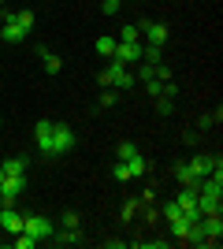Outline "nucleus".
<instances>
[{"label":"nucleus","mask_w":223,"mask_h":249,"mask_svg":"<svg viewBox=\"0 0 223 249\" xmlns=\"http://www.w3.org/2000/svg\"><path fill=\"white\" fill-rule=\"evenodd\" d=\"M116 153H119V160L127 164L130 178H141V175H145V171H149V160H145V156L138 153V145H134V142H123V145H119Z\"/></svg>","instance_id":"nucleus-3"},{"label":"nucleus","mask_w":223,"mask_h":249,"mask_svg":"<svg viewBox=\"0 0 223 249\" xmlns=\"http://www.w3.org/2000/svg\"><path fill=\"white\" fill-rule=\"evenodd\" d=\"M49 130H52V123L49 119H37V126H34V142H37V149H49Z\"/></svg>","instance_id":"nucleus-13"},{"label":"nucleus","mask_w":223,"mask_h":249,"mask_svg":"<svg viewBox=\"0 0 223 249\" xmlns=\"http://www.w3.org/2000/svg\"><path fill=\"white\" fill-rule=\"evenodd\" d=\"M138 208H141V201H127V205L119 208V219H123V223H130V219L138 216Z\"/></svg>","instance_id":"nucleus-19"},{"label":"nucleus","mask_w":223,"mask_h":249,"mask_svg":"<svg viewBox=\"0 0 223 249\" xmlns=\"http://www.w3.org/2000/svg\"><path fill=\"white\" fill-rule=\"evenodd\" d=\"M67 149H74V130L67 123H52V130H49V149H45V156H64Z\"/></svg>","instance_id":"nucleus-2"},{"label":"nucleus","mask_w":223,"mask_h":249,"mask_svg":"<svg viewBox=\"0 0 223 249\" xmlns=\"http://www.w3.org/2000/svg\"><path fill=\"white\" fill-rule=\"evenodd\" d=\"M34 246H37V238H30L26 231H19V234H15V249H34Z\"/></svg>","instance_id":"nucleus-23"},{"label":"nucleus","mask_w":223,"mask_h":249,"mask_svg":"<svg viewBox=\"0 0 223 249\" xmlns=\"http://www.w3.org/2000/svg\"><path fill=\"white\" fill-rule=\"evenodd\" d=\"M175 205L182 208V216L190 219V223H193V219H201V212H197V190H193V186H182L179 197H175Z\"/></svg>","instance_id":"nucleus-9"},{"label":"nucleus","mask_w":223,"mask_h":249,"mask_svg":"<svg viewBox=\"0 0 223 249\" xmlns=\"http://www.w3.org/2000/svg\"><path fill=\"white\" fill-rule=\"evenodd\" d=\"M15 19H19V26H22L26 34H30L34 26H37V19H34V11H15Z\"/></svg>","instance_id":"nucleus-20"},{"label":"nucleus","mask_w":223,"mask_h":249,"mask_svg":"<svg viewBox=\"0 0 223 249\" xmlns=\"http://www.w3.org/2000/svg\"><path fill=\"white\" fill-rule=\"evenodd\" d=\"M171 223V234H175V238H186V231H190V219L186 216H175V219H168ZM193 223H197V219H193Z\"/></svg>","instance_id":"nucleus-17"},{"label":"nucleus","mask_w":223,"mask_h":249,"mask_svg":"<svg viewBox=\"0 0 223 249\" xmlns=\"http://www.w3.org/2000/svg\"><path fill=\"white\" fill-rule=\"evenodd\" d=\"M156 112L160 115H171V112H175V104H171L168 97H156Z\"/></svg>","instance_id":"nucleus-24"},{"label":"nucleus","mask_w":223,"mask_h":249,"mask_svg":"<svg viewBox=\"0 0 223 249\" xmlns=\"http://www.w3.org/2000/svg\"><path fill=\"white\" fill-rule=\"evenodd\" d=\"M0 178H4V167H0Z\"/></svg>","instance_id":"nucleus-30"},{"label":"nucleus","mask_w":223,"mask_h":249,"mask_svg":"<svg viewBox=\"0 0 223 249\" xmlns=\"http://www.w3.org/2000/svg\"><path fill=\"white\" fill-rule=\"evenodd\" d=\"M197 223H201V231H205V246H220V238H223V219H220V212L201 216Z\"/></svg>","instance_id":"nucleus-10"},{"label":"nucleus","mask_w":223,"mask_h":249,"mask_svg":"<svg viewBox=\"0 0 223 249\" xmlns=\"http://www.w3.org/2000/svg\"><path fill=\"white\" fill-rule=\"evenodd\" d=\"M141 37H145V45H153V49H164L168 45V26L164 22H138Z\"/></svg>","instance_id":"nucleus-7"},{"label":"nucleus","mask_w":223,"mask_h":249,"mask_svg":"<svg viewBox=\"0 0 223 249\" xmlns=\"http://www.w3.org/2000/svg\"><path fill=\"white\" fill-rule=\"evenodd\" d=\"M97 52L112 60V52H116V37H112V34H101V37H97Z\"/></svg>","instance_id":"nucleus-18"},{"label":"nucleus","mask_w":223,"mask_h":249,"mask_svg":"<svg viewBox=\"0 0 223 249\" xmlns=\"http://www.w3.org/2000/svg\"><path fill=\"white\" fill-rule=\"evenodd\" d=\"M112 178H116V182H130V171H127V164H123V160H116V167H112Z\"/></svg>","instance_id":"nucleus-22"},{"label":"nucleus","mask_w":223,"mask_h":249,"mask_svg":"<svg viewBox=\"0 0 223 249\" xmlns=\"http://www.w3.org/2000/svg\"><path fill=\"white\" fill-rule=\"evenodd\" d=\"M119 4H123V0H101V8H104V15H116V11H119Z\"/></svg>","instance_id":"nucleus-27"},{"label":"nucleus","mask_w":223,"mask_h":249,"mask_svg":"<svg viewBox=\"0 0 223 249\" xmlns=\"http://www.w3.org/2000/svg\"><path fill=\"white\" fill-rule=\"evenodd\" d=\"M116 41H141V30H138V26H123Z\"/></svg>","instance_id":"nucleus-21"},{"label":"nucleus","mask_w":223,"mask_h":249,"mask_svg":"<svg viewBox=\"0 0 223 249\" xmlns=\"http://www.w3.org/2000/svg\"><path fill=\"white\" fill-rule=\"evenodd\" d=\"M0 231H4L8 238H15L22 231V212H15L11 205H0Z\"/></svg>","instance_id":"nucleus-11"},{"label":"nucleus","mask_w":223,"mask_h":249,"mask_svg":"<svg viewBox=\"0 0 223 249\" xmlns=\"http://www.w3.org/2000/svg\"><path fill=\"white\" fill-rule=\"evenodd\" d=\"M101 86H104V89H134V74L127 71V63L112 60L104 71H101Z\"/></svg>","instance_id":"nucleus-1"},{"label":"nucleus","mask_w":223,"mask_h":249,"mask_svg":"<svg viewBox=\"0 0 223 249\" xmlns=\"http://www.w3.org/2000/svg\"><path fill=\"white\" fill-rule=\"evenodd\" d=\"M156 78H160V82H171V67H168V63H156Z\"/></svg>","instance_id":"nucleus-28"},{"label":"nucleus","mask_w":223,"mask_h":249,"mask_svg":"<svg viewBox=\"0 0 223 249\" xmlns=\"http://www.w3.org/2000/svg\"><path fill=\"white\" fill-rule=\"evenodd\" d=\"M212 167H223V164H220V156L201 153V156H193L190 164H186V171H190V178H193V182H201L205 175H212Z\"/></svg>","instance_id":"nucleus-5"},{"label":"nucleus","mask_w":223,"mask_h":249,"mask_svg":"<svg viewBox=\"0 0 223 249\" xmlns=\"http://www.w3.org/2000/svg\"><path fill=\"white\" fill-rule=\"evenodd\" d=\"M116 101H119V93H116V89H104V93H101V108H112Z\"/></svg>","instance_id":"nucleus-25"},{"label":"nucleus","mask_w":223,"mask_h":249,"mask_svg":"<svg viewBox=\"0 0 223 249\" xmlns=\"http://www.w3.org/2000/svg\"><path fill=\"white\" fill-rule=\"evenodd\" d=\"M52 242H56V246H78L82 234H78V227H64L60 234H52Z\"/></svg>","instance_id":"nucleus-14"},{"label":"nucleus","mask_w":223,"mask_h":249,"mask_svg":"<svg viewBox=\"0 0 223 249\" xmlns=\"http://www.w3.org/2000/svg\"><path fill=\"white\" fill-rule=\"evenodd\" d=\"M64 227H78V212H64Z\"/></svg>","instance_id":"nucleus-29"},{"label":"nucleus","mask_w":223,"mask_h":249,"mask_svg":"<svg viewBox=\"0 0 223 249\" xmlns=\"http://www.w3.org/2000/svg\"><path fill=\"white\" fill-rule=\"evenodd\" d=\"M0 4H4V0H0Z\"/></svg>","instance_id":"nucleus-31"},{"label":"nucleus","mask_w":223,"mask_h":249,"mask_svg":"<svg viewBox=\"0 0 223 249\" xmlns=\"http://www.w3.org/2000/svg\"><path fill=\"white\" fill-rule=\"evenodd\" d=\"M0 37H4L8 45H19V41H26V30L19 26L15 11H0Z\"/></svg>","instance_id":"nucleus-4"},{"label":"nucleus","mask_w":223,"mask_h":249,"mask_svg":"<svg viewBox=\"0 0 223 249\" xmlns=\"http://www.w3.org/2000/svg\"><path fill=\"white\" fill-rule=\"evenodd\" d=\"M22 190H26V175H4L0 178V205H15Z\"/></svg>","instance_id":"nucleus-6"},{"label":"nucleus","mask_w":223,"mask_h":249,"mask_svg":"<svg viewBox=\"0 0 223 249\" xmlns=\"http://www.w3.org/2000/svg\"><path fill=\"white\" fill-rule=\"evenodd\" d=\"M41 60H45V71H49V74H60V67H64V60H60L56 52L41 49Z\"/></svg>","instance_id":"nucleus-16"},{"label":"nucleus","mask_w":223,"mask_h":249,"mask_svg":"<svg viewBox=\"0 0 223 249\" xmlns=\"http://www.w3.org/2000/svg\"><path fill=\"white\" fill-rule=\"evenodd\" d=\"M0 167H4V175H26V156H8Z\"/></svg>","instance_id":"nucleus-15"},{"label":"nucleus","mask_w":223,"mask_h":249,"mask_svg":"<svg viewBox=\"0 0 223 249\" xmlns=\"http://www.w3.org/2000/svg\"><path fill=\"white\" fill-rule=\"evenodd\" d=\"M141 49H145L141 41H116L112 60H119V63H134V60H141Z\"/></svg>","instance_id":"nucleus-12"},{"label":"nucleus","mask_w":223,"mask_h":249,"mask_svg":"<svg viewBox=\"0 0 223 249\" xmlns=\"http://www.w3.org/2000/svg\"><path fill=\"white\" fill-rule=\"evenodd\" d=\"M22 231H26V234H30V238H52L56 231H52V223H49V219L45 216H22Z\"/></svg>","instance_id":"nucleus-8"},{"label":"nucleus","mask_w":223,"mask_h":249,"mask_svg":"<svg viewBox=\"0 0 223 249\" xmlns=\"http://www.w3.org/2000/svg\"><path fill=\"white\" fill-rule=\"evenodd\" d=\"M141 82H149V78H156V63H141Z\"/></svg>","instance_id":"nucleus-26"}]
</instances>
